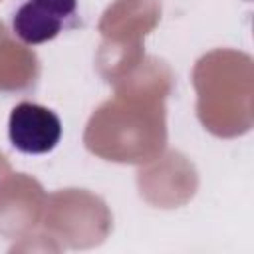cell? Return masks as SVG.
Here are the masks:
<instances>
[{"mask_svg":"<svg viewBox=\"0 0 254 254\" xmlns=\"http://www.w3.org/2000/svg\"><path fill=\"white\" fill-rule=\"evenodd\" d=\"M8 137L14 149L26 155H44L62 139L60 117L34 101H20L8 119Z\"/></svg>","mask_w":254,"mask_h":254,"instance_id":"cell-1","label":"cell"},{"mask_svg":"<svg viewBox=\"0 0 254 254\" xmlns=\"http://www.w3.org/2000/svg\"><path fill=\"white\" fill-rule=\"evenodd\" d=\"M77 14V0H28L14 18V34L30 46L54 40Z\"/></svg>","mask_w":254,"mask_h":254,"instance_id":"cell-2","label":"cell"}]
</instances>
